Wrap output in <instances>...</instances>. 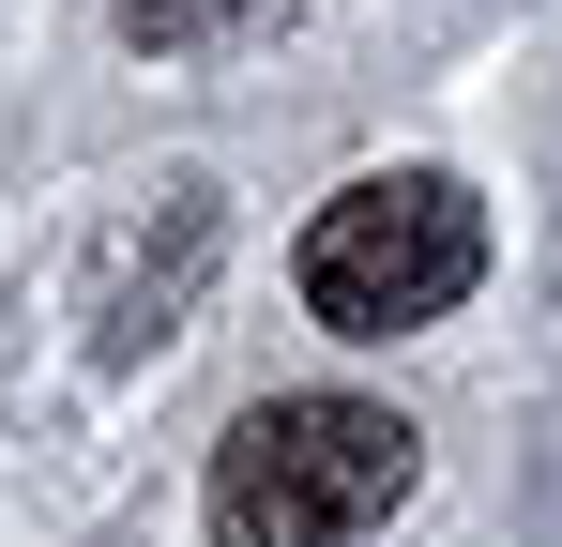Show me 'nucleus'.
<instances>
[{"label":"nucleus","instance_id":"nucleus-1","mask_svg":"<svg viewBox=\"0 0 562 547\" xmlns=\"http://www.w3.org/2000/svg\"><path fill=\"white\" fill-rule=\"evenodd\" d=\"M426 487L411 411L380 395H259L228 442H213V547H366L395 502Z\"/></svg>","mask_w":562,"mask_h":547},{"label":"nucleus","instance_id":"nucleus-2","mask_svg":"<svg viewBox=\"0 0 562 547\" xmlns=\"http://www.w3.org/2000/svg\"><path fill=\"white\" fill-rule=\"evenodd\" d=\"M471 274H486V198H471L457 168H366V182H335V198L304 213V244H289L304 320L350 335V350L457 320Z\"/></svg>","mask_w":562,"mask_h":547},{"label":"nucleus","instance_id":"nucleus-3","mask_svg":"<svg viewBox=\"0 0 562 547\" xmlns=\"http://www.w3.org/2000/svg\"><path fill=\"white\" fill-rule=\"evenodd\" d=\"M122 15V46H153V62H198V46H244V31H274L289 0H106Z\"/></svg>","mask_w":562,"mask_h":547}]
</instances>
